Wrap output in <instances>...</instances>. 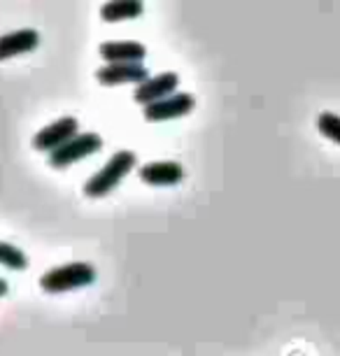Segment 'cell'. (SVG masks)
Returning a JSON list of instances; mask_svg holds the SVG:
<instances>
[{
	"instance_id": "9",
	"label": "cell",
	"mask_w": 340,
	"mask_h": 356,
	"mask_svg": "<svg viewBox=\"0 0 340 356\" xmlns=\"http://www.w3.org/2000/svg\"><path fill=\"white\" fill-rule=\"evenodd\" d=\"M40 47V33L33 29H22L0 35V61H10L22 54L35 51Z\"/></svg>"
},
{
	"instance_id": "3",
	"label": "cell",
	"mask_w": 340,
	"mask_h": 356,
	"mask_svg": "<svg viewBox=\"0 0 340 356\" xmlns=\"http://www.w3.org/2000/svg\"><path fill=\"white\" fill-rule=\"evenodd\" d=\"M103 149V138L98 133H77L75 138H70L68 143L61 145L58 149L49 152V159L47 163L56 170H63V168H70L72 163H79L91 154H98Z\"/></svg>"
},
{
	"instance_id": "7",
	"label": "cell",
	"mask_w": 340,
	"mask_h": 356,
	"mask_svg": "<svg viewBox=\"0 0 340 356\" xmlns=\"http://www.w3.org/2000/svg\"><path fill=\"white\" fill-rule=\"evenodd\" d=\"M179 86V75L177 72H161V75L147 77L145 82L136 84V91H133V100L138 105H149L154 100H161L170 93H175Z\"/></svg>"
},
{
	"instance_id": "12",
	"label": "cell",
	"mask_w": 340,
	"mask_h": 356,
	"mask_svg": "<svg viewBox=\"0 0 340 356\" xmlns=\"http://www.w3.org/2000/svg\"><path fill=\"white\" fill-rule=\"evenodd\" d=\"M0 266L10 268V270H26L29 268V257L19 247L0 240Z\"/></svg>"
},
{
	"instance_id": "2",
	"label": "cell",
	"mask_w": 340,
	"mask_h": 356,
	"mask_svg": "<svg viewBox=\"0 0 340 356\" xmlns=\"http://www.w3.org/2000/svg\"><path fill=\"white\" fill-rule=\"evenodd\" d=\"M96 277L98 273L91 264H86V261H72V264H63L47 270L40 277V286H42L44 293H68V291H77V289L91 286Z\"/></svg>"
},
{
	"instance_id": "13",
	"label": "cell",
	"mask_w": 340,
	"mask_h": 356,
	"mask_svg": "<svg viewBox=\"0 0 340 356\" xmlns=\"http://www.w3.org/2000/svg\"><path fill=\"white\" fill-rule=\"evenodd\" d=\"M317 131L326 140L340 145V114L336 112H319L317 114Z\"/></svg>"
},
{
	"instance_id": "4",
	"label": "cell",
	"mask_w": 340,
	"mask_h": 356,
	"mask_svg": "<svg viewBox=\"0 0 340 356\" xmlns=\"http://www.w3.org/2000/svg\"><path fill=\"white\" fill-rule=\"evenodd\" d=\"M193 107H196V98H193L191 93L175 91L161 100H154V103L145 105L143 117H145V122H149V124L172 122V119L186 117L189 112H193Z\"/></svg>"
},
{
	"instance_id": "5",
	"label": "cell",
	"mask_w": 340,
	"mask_h": 356,
	"mask_svg": "<svg viewBox=\"0 0 340 356\" xmlns=\"http://www.w3.org/2000/svg\"><path fill=\"white\" fill-rule=\"evenodd\" d=\"M149 75L147 65L143 61H119V63H105L103 68L96 70L98 84L103 86H122V84H140Z\"/></svg>"
},
{
	"instance_id": "8",
	"label": "cell",
	"mask_w": 340,
	"mask_h": 356,
	"mask_svg": "<svg viewBox=\"0 0 340 356\" xmlns=\"http://www.w3.org/2000/svg\"><path fill=\"white\" fill-rule=\"evenodd\" d=\"M138 177L149 186H175L184 179V168L177 161H152L140 168Z\"/></svg>"
},
{
	"instance_id": "1",
	"label": "cell",
	"mask_w": 340,
	"mask_h": 356,
	"mask_svg": "<svg viewBox=\"0 0 340 356\" xmlns=\"http://www.w3.org/2000/svg\"><path fill=\"white\" fill-rule=\"evenodd\" d=\"M138 156L131 149H119L101 170L93 177H89V182L84 184V196L86 198H105L108 193H112L119 184L129 177V172L136 170Z\"/></svg>"
},
{
	"instance_id": "14",
	"label": "cell",
	"mask_w": 340,
	"mask_h": 356,
	"mask_svg": "<svg viewBox=\"0 0 340 356\" xmlns=\"http://www.w3.org/2000/svg\"><path fill=\"white\" fill-rule=\"evenodd\" d=\"M10 293V284H8V280H3L0 277V298H5V296Z\"/></svg>"
},
{
	"instance_id": "11",
	"label": "cell",
	"mask_w": 340,
	"mask_h": 356,
	"mask_svg": "<svg viewBox=\"0 0 340 356\" xmlns=\"http://www.w3.org/2000/svg\"><path fill=\"white\" fill-rule=\"evenodd\" d=\"M143 12H145L143 0H108L101 8V19L105 24H119V22L143 17Z\"/></svg>"
},
{
	"instance_id": "6",
	"label": "cell",
	"mask_w": 340,
	"mask_h": 356,
	"mask_svg": "<svg viewBox=\"0 0 340 356\" xmlns=\"http://www.w3.org/2000/svg\"><path fill=\"white\" fill-rule=\"evenodd\" d=\"M79 133V122L75 117H63L58 119V122L44 126L42 131H38V136H33V147H35L38 152H54L58 149L61 145L68 143L70 138H75Z\"/></svg>"
},
{
	"instance_id": "10",
	"label": "cell",
	"mask_w": 340,
	"mask_h": 356,
	"mask_svg": "<svg viewBox=\"0 0 340 356\" xmlns=\"http://www.w3.org/2000/svg\"><path fill=\"white\" fill-rule=\"evenodd\" d=\"M98 54L103 61L119 63V61H145L147 58V47L143 42H133V40H122V42H103L98 47Z\"/></svg>"
}]
</instances>
